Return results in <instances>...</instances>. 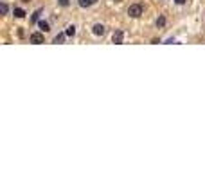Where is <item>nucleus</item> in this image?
Listing matches in <instances>:
<instances>
[{
  "mask_svg": "<svg viewBox=\"0 0 205 179\" xmlns=\"http://www.w3.org/2000/svg\"><path fill=\"white\" fill-rule=\"evenodd\" d=\"M128 14L132 18H139L140 14H142V6L140 4H132V6L128 7Z\"/></svg>",
  "mask_w": 205,
  "mask_h": 179,
  "instance_id": "f257e3e1",
  "label": "nucleus"
},
{
  "mask_svg": "<svg viewBox=\"0 0 205 179\" xmlns=\"http://www.w3.org/2000/svg\"><path fill=\"white\" fill-rule=\"evenodd\" d=\"M31 43H34V45H40V43H43L45 40H43V32H32L31 34Z\"/></svg>",
  "mask_w": 205,
  "mask_h": 179,
  "instance_id": "f03ea898",
  "label": "nucleus"
},
{
  "mask_svg": "<svg viewBox=\"0 0 205 179\" xmlns=\"http://www.w3.org/2000/svg\"><path fill=\"white\" fill-rule=\"evenodd\" d=\"M92 32H94L95 36H102L104 32H106V27H104L102 23H95L94 27H92Z\"/></svg>",
  "mask_w": 205,
  "mask_h": 179,
  "instance_id": "7ed1b4c3",
  "label": "nucleus"
},
{
  "mask_svg": "<svg viewBox=\"0 0 205 179\" xmlns=\"http://www.w3.org/2000/svg\"><path fill=\"white\" fill-rule=\"evenodd\" d=\"M112 40H113V43H115V45H121V43H122V40H124V32H122V31H115Z\"/></svg>",
  "mask_w": 205,
  "mask_h": 179,
  "instance_id": "20e7f679",
  "label": "nucleus"
},
{
  "mask_svg": "<svg viewBox=\"0 0 205 179\" xmlns=\"http://www.w3.org/2000/svg\"><path fill=\"white\" fill-rule=\"evenodd\" d=\"M38 25H40V29H42V31H43V32H49V31H51V27H49V23H47V21H38Z\"/></svg>",
  "mask_w": 205,
  "mask_h": 179,
  "instance_id": "39448f33",
  "label": "nucleus"
},
{
  "mask_svg": "<svg viewBox=\"0 0 205 179\" xmlns=\"http://www.w3.org/2000/svg\"><path fill=\"white\" fill-rule=\"evenodd\" d=\"M65 34L72 38V36L76 34V27H74V25H68V27H67V31H65Z\"/></svg>",
  "mask_w": 205,
  "mask_h": 179,
  "instance_id": "423d86ee",
  "label": "nucleus"
},
{
  "mask_svg": "<svg viewBox=\"0 0 205 179\" xmlns=\"http://www.w3.org/2000/svg\"><path fill=\"white\" fill-rule=\"evenodd\" d=\"M94 2H95V0H79V6L81 7H90Z\"/></svg>",
  "mask_w": 205,
  "mask_h": 179,
  "instance_id": "0eeeda50",
  "label": "nucleus"
},
{
  "mask_svg": "<svg viewBox=\"0 0 205 179\" xmlns=\"http://www.w3.org/2000/svg\"><path fill=\"white\" fill-rule=\"evenodd\" d=\"M65 36H67V34H63V32H61V34H58L56 38H54V43H56V45H58V43H63V41H65Z\"/></svg>",
  "mask_w": 205,
  "mask_h": 179,
  "instance_id": "6e6552de",
  "label": "nucleus"
},
{
  "mask_svg": "<svg viewBox=\"0 0 205 179\" xmlns=\"http://www.w3.org/2000/svg\"><path fill=\"white\" fill-rule=\"evenodd\" d=\"M15 16H16V18H23V16H25V11L18 7V9H15Z\"/></svg>",
  "mask_w": 205,
  "mask_h": 179,
  "instance_id": "1a4fd4ad",
  "label": "nucleus"
},
{
  "mask_svg": "<svg viewBox=\"0 0 205 179\" xmlns=\"http://www.w3.org/2000/svg\"><path fill=\"white\" fill-rule=\"evenodd\" d=\"M157 25H158V27H164V25H166V18H164V16H160V18L157 20Z\"/></svg>",
  "mask_w": 205,
  "mask_h": 179,
  "instance_id": "9d476101",
  "label": "nucleus"
},
{
  "mask_svg": "<svg viewBox=\"0 0 205 179\" xmlns=\"http://www.w3.org/2000/svg\"><path fill=\"white\" fill-rule=\"evenodd\" d=\"M40 14H42V9H38L36 13L32 14V21H38V18H40Z\"/></svg>",
  "mask_w": 205,
  "mask_h": 179,
  "instance_id": "9b49d317",
  "label": "nucleus"
},
{
  "mask_svg": "<svg viewBox=\"0 0 205 179\" xmlns=\"http://www.w3.org/2000/svg\"><path fill=\"white\" fill-rule=\"evenodd\" d=\"M0 11H2V13H4V14L8 13V6H6V4H4V2H2V4H0Z\"/></svg>",
  "mask_w": 205,
  "mask_h": 179,
  "instance_id": "f8f14e48",
  "label": "nucleus"
},
{
  "mask_svg": "<svg viewBox=\"0 0 205 179\" xmlns=\"http://www.w3.org/2000/svg\"><path fill=\"white\" fill-rule=\"evenodd\" d=\"M59 6L67 7V6H68V0H59Z\"/></svg>",
  "mask_w": 205,
  "mask_h": 179,
  "instance_id": "ddd939ff",
  "label": "nucleus"
},
{
  "mask_svg": "<svg viewBox=\"0 0 205 179\" xmlns=\"http://www.w3.org/2000/svg\"><path fill=\"white\" fill-rule=\"evenodd\" d=\"M176 4H178V6H182V4H185V0H175Z\"/></svg>",
  "mask_w": 205,
  "mask_h": 179,
  "instance_id": "4468645a",
  "label": "nucleus"
},
{
  "mask_svg": "<svg viewBox=\"0 0 205 179\" xmlns=\"http://www.w3.org/2000/svg\"><path fill=\"white\" fill-rule=\"evenodd\" d=\"M22 2H23V4H29L31 0H22Z\"/></svg>",
  "mask_w": 205,
  "mask_h": 179,
  "instance_id": "2eb2a0df",
  "label": "nucleus"
},
{
  "mask_svg": "<svg viewBox=\"0 0 205 179\" xmlns=\"http://www.w3.org/2000/svg\"><path fill=\"white\" fill-rule=\"evenodd\" d=\"M113 2H121V0H113Z\"/></svg>",
  "mask_w": 205,
  "mask_h": 179,
  "instance_id": "dca6fc26",
  "label": "nucleus"
}]
</instances>
